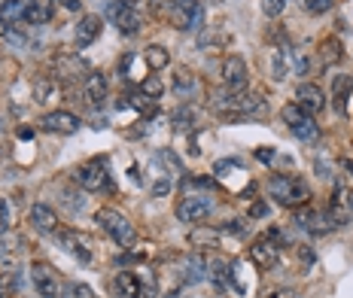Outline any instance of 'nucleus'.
Segmentation results:
<instances>
[{
	"label": "nucleus",
	"instance_id": "nucleus-1",
	"mask_svg": "<svg viewBox=\"0 0 353 298\" xmlns=\"http://www.w3.org/2000/svg\"><path fill=\"white\" fill-rule=\"evenodd\" d=\"M268 195L283 207H305L311 201V192H307L305 180L290 177V173H281V177L268 180Z\"/></svg>",
	"mask_w": 353,
	"mask_h": 298
},
{
	"label": "nucleus",
	"instance_id": "nucleus-2",
	"mask_svg": "<svg viewBox=\"0 0 353 298\" xmlns=\"http://www.w3.org/2000/svg\"><path fill=\"white\" fill-rule=\"evenodd\" d=\"M168 19L176 31L189 34V31H201L204 25V3L201 0H171Z\"/></svg>",
	"mask_w": 353,
	"mask_h": 298
},
{
	"label": "nucleus",
	"instance_id": "nucleus-3",
	"mask_svg": "<svg viewBox=\"0 0 353 298\" xmlns=\"http://www.w3.org/2000/svg\"><path fill=\"white\" fill-rule=\"evenodd\" d=\"M94 222H98L119 246H131V244H134V237H137L134 235V225H131L119 213V210H113V207H101L98 213H94Z\"/></svg>",
	"mask_w": 353,
	"mask_h": 298
},
{
	"label": "nucleus",
	"instance_id": "nucleus-4",
	"mask_svg": "<svg viewBox=\"0 0 353 298\" xmlns=\"http://www.w3.org/2000/svg\"><path fill=\"white\" fill-rule=\"evenodd\" d=\"M281 116H283V122L290 125V131L299 137V140H317V134H320V128H317V122L311 119L301 107L292 100V104H286L283 110H281Z\"/></svg>",
	"mask_w": 353,
	"mask_h": 298
},
{
	"label": "nucleus",
	"instance_id": "nucleus-5",
	"mask_svg": "<svg viewBox=\"0 0 353 298\" xmlns=\"http://www.w3.org/2000/svg\"><path fill=\"white\" fill-rule=\"evenodd\" d=\"M77 183L85 189V192H101V189H110V173H107V162L104 158H94V162L77 168Z\"/></svg>",
	"mask_w": 353,
	"mask_h": 298
},
{
	"label": "nucleus",
	"instance_id": "nucleus-6",
	"mask_svg": "<svg viewBox=\"0 0 353 298\" xmlns=\"http://www.w3.org/2000/svg\"><path fill=\"white\" fill-rule=\"evenodd\" d=\"M213 210V201L208 195H186V198L176 204V220L180 222H201Z\"/></svg>",
	"mask_w": 353,
	"mask_h": 298
},
{
	"label": "nucleus",
	"instance_id": "nucleus-7",
	"mask_svg": "<svg viewBox=\"0 0 353 298\" xmlns=\"http://www.w3.org/2000/svg\"><path fill=\"white\" fill-rule=\"evenodd\" d=\"M247 64H244V58L241 55H229L223 61V85L229 92H241L247 85Z\"/></svg>",
	"mask_w": 353,
	"mask_h": 298
},
{
	"label": "nucleus",
	"instance_id": "nucleus-8",
	"mask_svg": "<svg viewBox=\"0 0 353 298\" xmlns=\"http://www.w3.org/2000/svg\"><path fill=\"white\" fill-rule=\"evenodd\" d=\"M296 222H299L305 231H311V235H329V231L335 228V222H332V216H329V210H299Z\"/></svg>",
	"mask_w": 353,
	"mask_h": 298
},
{
	"label": "nucleus",
	"instance_id": "nucleus-9",
	"mask_svg": "<svg viewBox=\"0 0 353 298\" xmlns=\"http://www.w3.org/2000/svg\"><path fill=\"white\" fill-rule=\"evenodd\" d=\"M31 283H34V289H37V295H40V298H55L58 295V277H55V271L49 265H43V262L31 265Z\"/></svg>",
	"mask_w": 353,
	"mask_h": 298
},
{
	"label": "nucleus",
	"instance_id": "nucleus-10",
	"mask_svg": "<svg viewBox=\"0 0 353 298\" xmlns=\"http://www.w3.org/2000/svg\"><path fill=\"white\" fill-rule=\"evenodd\" d=\"M277 241H281V235H277V231H268V237H262V241H256L253 246H250V259H253V265H259V268L274 265L277 250H281Z\"/></svg>",
	"mask_w": 353,
	"mask_h": 298
},
{
	"label": "nucleus",
	"instance_id": "nucleus-11",
	"mask_svg": "<svg viewBox=\"0 0 353 298\" xmlns=\"http://www.w3.org/2000/svg\"><path fill=\"white\" fill-rule=\"evenodd\" d=\"M296 104H299L307 116H314V113H320L323 107H326V94H323L320 85H314V83H301L299 89H296Z\"/></svg>",
	"mask_w": 353,
	"mask_h": 298
},
{
	"label": "nucleus",
	"instance_id": "nucleus-12",
	"mask_svg": "<svg viewBox=\"0 0 353 298\" xmlns=\"http://www.w3.org/2000/svg\"><path fill=\"white\" fill-rule=\"evenodd\" d=\"M40 128L52 131V134H73V131L79 128V119L73 113H68V110H52V113H46L40 119Z\"/></svg>",
	"mask_w": 353,
	"mask_h": 298
},
{
	"label": "nucleus",
	"instance_id": "nucleus-13",
	"mask_svg": "<svg viewBox=\"0 0 353 298\" xmlns=\"http://www.w3.org/2000/svg\"><path fill=\"white\" fill-rule=\"evenodd\" d=\"M101 31H104V19L101 16H83L79 25H77V31H73V40H77L79 49H85L101 37Z\"/></svg>",
	"mask_w": 353,
	"mask_h": 298
},
{
	"label": "nucleus",
	"instance_id": "nucleus-14",
	"mask_svg": "<svg viewBox=\"0 0 353 298\" xmlns=\"http://www.w3.org/2000/svg\"><path fill=\"white\" fill-rule=\"evenodd\" d=\"M52 12H55L52 0H31V3L25 6V12H21V19L31 28H37V25H46V21L52 19Z\"/></svg>",
	"mask_w": 353,
	"mask_h": 298
},
{
	"label": "nucleus",
	"instance_id": "nucleus-15",
	"mask_svg": "<svg viewBox=\"0 0 353 298\" xmlns=\"http://www.w3.org/2000/svg\"><path fill=\"white\" fill-rule=\"evenodd\" d=\"M113 21H116V28H119L125 37H134V34H141V28H143V16L137 12V3H128Z\"/></svg>",
	"mask_w": 353,
	"mask_h": 298
},
{
	"label": "nucleus",
	"instance_id": "nucleus-16",
	"mask_svg": "<svg viewBox=\"0 0 353 298\" xmlns=\"http://www.w3.org/2000/svg\"><path fill=\"white\" fill-rule=\"evenodd\" d=\"M58 241L61 246L70 253V256H77L79 262H92V250H88V237L85 235H77V231H64V235H58Z\"/></svg>",
	"mask_w": 353,
	"mask_h": 298
},
{
	"label": "nucleus",
	"instance_id": "nucleus-17",
	"mask_svg": "<svg viewBox=\"0 0 353 298\" xmlns=\"http://www.w3.org/2000/svg\"><path fill=\"white\" fill-rule=\"evenodd\" d=\"M31 225H34L37 231H43V235H52V231L58 228L55 210L46 207V204H34V207H31Z\"/></svg>",
	"mask_w": 353,
	"mask_h": 298
},
{
	"label": "nucleus",
	"instance_id": "nucleus-18",
	"mask_svg": "<svg viewBox=\"0 0 353 298\" xmlns=\"http://www.w3.org/2000/svg\"><path fill=\"white\" fill-rule=\"evenodd\" d=\"M234 110H241L244 116H262L268 107H265L262 94H256V92H238V94H234Z\"/></svg>",
	"mask_w": 353,
	"mask_h": 298
},
{
	"label": "nucleus",
	"instance_id": "nucleus-19",
	"mask_svg": "<svg viewBox=\"0 0 353 298\" xmlns=\"http://www.w3.org/2000/svg\"><path fill=\"white\" fill-rule=\"evenodd\" d=\"M113 289L119 298H141V280H137V274L131 271H119L113 280Z\"/></svg>",
	"mask_w": 353,
	"mask_h": 298
},
{
	"label": "nucleus",
	"instance_id": "nucleus-20",
	"mask_svg": "<svg viewBox=\"0 0 353 298\" xmlns=\"http://www.w3.org/2000/svg\"><path fill=\"white\" fill-rule=\"evenodd\" d=\"M85 98L92 104H101L107 98V76L104 74H88L85 76Z\"/></svg>",
	"mask_w": 353,
	"mask_h": 298
},
{
	"label": "nucleus",
	"instance_id": "nucleus-21",
	"mask_svg": "<svg viewBox=\"0 0 353 298\" xmlns=\"http://www.w3.org/2000/svg\"><path fill=\"white\" fill-rule=\"evenodd\" d=\"M143 58H146V64H150V70H165L168 64H171V52H168L165 46H159V43L146 46L143 49Z\"/></svg>",
	"mask_w": 353,
	"mask_h": 298
},
{
	"label": "nucleus",
	"instance_id": "nucleus-22",
	"mask_svg": "<svg viewBox=\"0 0 353 298\" xmlns=\"http://www.w3.org/2000/svg\"><path fill=\"white\" fill-rule=\"evenodd\" d=\"M156 162H159L168 173H171V177H183V173H186V171H183L180 156H176L174 149H159V152H156Z\"/></svg>",
	"mask_w": 353,
	"mask_h": 298
},
{
	"label": "nucleus",
	"instance_id": "nucleus-23",
	"mask_svg": "<svg viewBox=\"0 0 353 298\" xmlns=\"http://www.w3.org/2000/svg\"><path fill=\"white\" fill-rule=\"evenodd\" d=\"M183 268H186V274H183V280H186V283H201L204 277H208V271H204V268H208V262L198 256V253H195V256H189Z\"/></svg>",
	"mask_w": 353,
	"mask_h": 298
},
{
	"label": "nucleus",
	"instance_id": "nucleus-24",
	"mask_svg": "<svg viewBox=\"0 0 353 298\" xmlns=\"http://www.w3.org/2000/svg\"><path fill=\"white\" fill-rule=\"evenodd\" d=\"M286 70H290V52L281 46V49H274V52H271V74H274L277 83H283Z\"/></svg>",
	"mask_w": 353,
	"mask_h": 298
},
{
	"label": "nucleus",
	"instance_id": "nucleus-25",
	"mask_svg": "<svg viewBox=\"0 0 353 298\" xmlns=\"http://www.w3.org/2000/svg\"><path fill=\"white\" fill-rule=\"evenodd\" d=\"M37 100H40V104H52V100L58 98V85L52 83V79H46V76H40L37 79Z\"/></svg>",
	"mask_w": 353,
	"mask_h": 298
},
{
	"label": "nucleus",
	"instance_id": "nucleus-26",
	"mask_svg": "<svg viewBox=\"0 0 353 298\" xmlns=\"http://www.w3.org/2000/svg\"><path fill=\"white\" fill-rule=\"evenodd\" d=\"M216 241H219L216 228H195L192 235H189V244L192 246H216Z\"/></svg>",
	"mask_w": 353,
	"mask_h": 298
},
{
	"label": "nucleus",
	"instance_id": "nucleus-27",
	"mask_svg": "<svg viewBox=\"0 0 353 298\" xmlns=\"http://www.w3.org/2000/svg\"><path fill=\"white\" fill-rule=\"evenodd\" d=\"M128 104L134 107V110H141L143 116H156V110H159V107H156V100H152L150 94H143V92H141V94H134V98H131Z\"/></svg>",
	"mask_w": 353,
	"mask_h": 298
},
{
	"label": "nucleus",
	"instance_id": "nucleus-28",
	"mask_svg": "<svg viewBox=\"0 0 353 298\" xmlns=\"http://www.w3.org/2000/svg\"><path fill=\"white\" fill-rule=\"evenodd\" d=\"M320 52H323V64H335L338 58H341V43H338V40H326Z\"/></svg>",
	"mask_w": 353,
	"mask_h": 298
},
{
	"label": "nucleus",
	"instance_id": "nucleus-29",
	"mask_svg": "<svg viewBox=\"0 0 353 298\" xmlns=\"http://www.w3.org/2000/svg\"><path fill=\"white\" fill-rule=\"evenodd\" d=\"M213 280H216V286L223 289L225 283L232 280V265H225V262H213Z\"/></svg>",
	"mask_w": 353,
	"mask_h": 298
},
{
	"label": "nucleus",
	"instance_id": "nucleus-30",
	"mask_svg": "<svg viewBox=\"0 0 353 298\" xmlns=\"http://www.w3.org/2000/svg\"><path fill=\"white\" fill-rule=\"evenodd\" d=\"M141 92H143V94H150V98L156 100V98H161L165 85H161V79H159V76H146V79H143V85H141Z\"/></svg>",
	"mask_w": 353,
	"mask_h": 298
},
{
	"label": "nucleus",
	"instance_id": "nucleus-31",
	"mask_svg": "<svg viewBox=\"0 0 353 298\" xmlns=\"http://www.w3.org/2000/svg\"><path fill=\"white\" fill-rule=\"evenodd\" d=\"M195 122V110L192 107H183V110L174 113V128H189Z\"/></svg>",
	"mask_w": 353,
	"mask_h": 298
},
{
	"label": "nucleus",
	"instance_id": "nucleus-32",
	"mask_svg": "<svg viewBox=\"0 0 353 298\" xmlns=\"http://www.w3.org/2000/svg\"><path fill=\"white\" fill-rule=\"evenodd\" d=\"M174 89H180V92H192L195 89V79L189 70H176V76H174Z\"/></svg>",
	"mask_w": 353,
	"mask_h": 298
},
{
	"label": "nucleus",
	"instance_id": "nucleus-33",
	"mask_svg": "<svg viewBox=\"0 0 353 298\" xmlns=\"http://www.w3.org/2000/svg\"><path fill=\"white\" fill-rule=\"evenodd\" d=\"M286 10V0H262V12L268 19H277Z\"/></svg>",
	"mask_w": 353,
	"mask_h": 298
},
{
	"label": "nucleus",
	"instance_id": "nucleus-34",
	"mask_svg": "<svg viewBox=\"0 0 353 298\" xmlns=\"http://www.w3.org/2000/svg\"><path fill=\"white\" fill-rule=\"evenodd\" d=\"M150 192H152V198H168V195H171V180H168V177H159L156 183L150 186Z\"/></svg>",
	"mask_w": 353,
	"mask_h": 298
},
{
	"label": "nucleus",
	"instance_id": "nucleus-35",
	"mask_svg": "<svg viewBox=\"0 0 353 298\" xmlns=\"http://www.w3.org/2000/svg\"><path fill=\"white\" fill-rule=\"evenodd\" d=\"M31 3V0H6V6H3V16H10V19H16L19 12H25V6Z\"/></svg>",
	"mask_w": 353,
	"mask_h": 298
},
{
	"label": "nucleus",
	"instance_id": "nucleus-36",
	"mask_svg": "<svg viewBox=\"0 0 353 298\" xmlns=\"http://www.w3.org/2000/svg\"><path fill=\"white\" fill-rule=\"evenodd\" d=\"M68 298H94V295H92V286H85V283H70Z\"/></svg>",
	"mask_w": 353,
	"mask_h": 298
},
{
	"label": "nucleus",
	"instance_id": "nucleus-37",
	"mask_svg": "<svg viewBox=\"0 0 353 298\" xmlns=\"http://www.w3.org/2000/svg\"><path fill=\"white\" fill-rule=\"evenodd\" d=\"M307 12H314V16H320V12H326L329 6H332V0H305Z\"/></svg>",
	"mask_w": 353,
	"mask_h": 298
},
{
	"label": "nucleus",
	"instance_id": "nucleus-38",
	"mask_svg": "<svg viewBox=\"0 0 353 298\" xmlns=\"http://www.w3.org/2000/svg\"><path fill=\"white\" fill-rule=\"evenodd\" d=\"M6 228H10V204L0 201V235H6Z\"/></svg>",
	"mask_w": 353,
	"mask_h": 298
},
{
	"label": "nucleus",
	"instance_id": "nucleus-39",
	"mask_svg": "<svg viewBox=\"0 0 353 298\" xmlns=\"http://www.w3.org/2000/svg\"><path fill=\"white\" fill-rule=\"evenodd\" d=\"M12 256V241L6 235H0V262H6Z\"/></svg>",
	"mask_w": 353,
	"mask_h": 298
},
{
	"label": "nucleus",
	"instance_id": "nucleus-40",
	"mask_svg": "<svg viewBox=\"0 0 353 298\" xmlns=\"http://www.w3.org/2000/svg\"><path fill=\"white\" fill-rule=\"evenodd\" d=\"M234 168H241V162H216V173H225V171H234Z\"/></svg>",
	"mask_w": 353,
	"mask_h": 298
},
{
	"label": "nucleus",
	"instance_id": "nucleus-41",
	"mask_svg": "<svg viewBox=\"0 0 353 298\" xmlns=\"http://www.w3.org/2000/svg\"><path fill=\"white\" fill-rule=\"evenodd\" d=\"M271 298H299V292H296V289H274V292H271Z\"/></svg>",
	"mask_w": 353,
	"mask_h": 298
},
{
	"label": "nucleus",
	"instance_id": "nucleus-42",
	"mask_svg": "<svg viewBox=\"0 0 353 298\" xmlns=\"http://www.w3.org/2000/svg\"><path fill=\"white\" fill-rule=\"evenodd\" d=\"M150 10H152V16H159V12L168 10V0H150Z\"/></svg>",
	"mask_w": 353,
	"mask_h": 298
},
{
	"label": "nucleus",
	"instance_id": "nucleus-43",
	"mask_svg": "<svg viewBox=\"0 0 353 298\" xmlns=\"http://www.w3.org/2000/svg\"><path fill=\"white\" fill-rule=\"evenodd\" d=\"M10 31H12V19L0 12V34H10Z\"/></svg>",
	"mask_w": 353,
	"mask_h": 298
},
{
	"label": "nucleus",
	"instance_id": "nucleus-44",
	"mask_svg": "<svg viewBox=\"0 0 353 298\" xmlns=\"http://www.w3.org/2000/svg\"><path fill=\"white\" fill-rule=\"evenodd\" d=\"M265 213H268V207H265L262 201H259V204H253V207H250V216H256V220H259V216H265Z\"/></svg>",
	"mask_w": 353,
	"mask_h": 298
},
{
	"label": "nucleus",
	"instance_id": "nucleus-45",
	"mask_svg": "<svg viewBox=\"0 0 353 298\" xmlns=\"http://www.w3.org/2000/svg\"><path fill=\"white\" fill-rule=\"evenodd\" d=\"M64 10H79V0H61Z\"/></svg>",
	"mask_w": 353,
	"mask_h": 298
},
{
	"label": "nucleus",
	"instance_id": "nucleus-46",
	"mask_svg": "<svg viewBox=\"0 0 353 298\" xmlns=\"http://www.w3.org/2000/svg\"><path fill=\"white\" fill-rule=\"evenodd\" d=\"M213 3H219V0H213Z\"/></svg>",
	"mask_w": 353,
	"mask_h": 298
}]
</instances>
